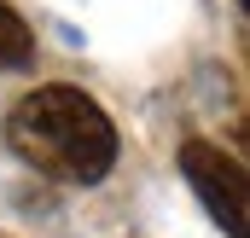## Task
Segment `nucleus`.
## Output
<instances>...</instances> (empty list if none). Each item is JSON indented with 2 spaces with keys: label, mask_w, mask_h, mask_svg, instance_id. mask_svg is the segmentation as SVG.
<instances>
[{
  "label": "nucleus",
  "mask_w": 250,
  "mask_h": 238,
  "mask_svg": "<svg viewBox=\"0 0 250 238\" xmlns=\"http://www.w3.org/2000/svg\"><path fill=\"white\" fill-rule=\"evenodd\" d=\"M181 169H187L192 192L204 198V209L227 227V238H250V221H245V209H250L245 169H239L227 151H215L209 139H187V145H181Z\"/></svg>",
  "instance_id": "obj_2"
},
{
  "label": "nucleus",
  "mask_w": 250,
  "mask_h": 238,
  "mask_svg": "<svg viewBox=\"0 0 250 238\" xmlns=\"http://www.w3.org/2000/svg\"><path fill=\"white\" fill-rule=\"evenodd\" d=\"M6 139L35 175L64 180V186H99L117 163L111 117L82 87H64V81L35 87L29 99H18L12 117H6Z\"/></svg>",
  "instance_id": "obj_1"
},
{
  "label": "nucleus",
  "mask_w": 250,
  "mask_h": 238,
  "mask_svg": "<svg viewBox=\"0 0 250 238\" xmlns=\"http://www.w3.org/2000/svg\"><path fill=\"white\" fill-rule=\"evenodd\" d=\"M29 59H35V35H29V23L0 0V70H23Z\"/></svg>",
  "instance_id": "obj_3"
}]
</instances>
